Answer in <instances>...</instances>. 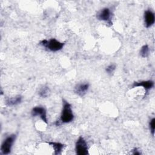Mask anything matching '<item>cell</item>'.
<instances>
[{"instance_id":"1","label":"cell","mask_w":155,"mask_h":155,"mask_svg":"<svg viewBox=\"0 0 155 155\" xmlns=\"http://www.w3.org/2000/svg\"><path fill=\"white\" fill-rule=\"evenodd\" d=\"M74 119V114L71 108V104L65 100L62 99V108L60 116L59 121H57L56 125H59L61 124H67L72 122Z\"/></svg>"},{"instance_id":"2","label":"cell","mask_w":155,"mask_h":155,"mask_svg":"<svg viewBox=\"0 0 155 155\" xmlns=\"http://www.w3.org/2000/svg\"><path fill=\"white\" fill-rule=\"evenodd\" d=\"M39 44L47 50L53 52H56L61 50L64 45V42H60L54 38H51L48 40L43 39Z\"/></svg>"},{"instance_id":"3","label":"cell","mask_w":155,"mask_h":155,"mask_svg":"<svg viewBox=\"0 0 155 155\" xmlns=\"http://www.w3.org/2000/svg\"><path fill=\"white\" fill-rule=\"evenodd\" d=\"M16 134H12L7 136L2 142L1 146V154L4 155L10 153L12 146L16 139Z\"/></svg>"},{"instance_id":"4","label":"cell","mask_w":155,"mask_h":155,"mask_svg":"<svg viewBox=\"0 0 155 155\" xmlns=\"http://www.w3.org/2000/svg\"><path fill=\"white\" fill-rule=\"evenodd\" d=\"M75 151L78 155L88 154V147L86 140L82 136H79L75 143Z\"/></svg>"},{"instance_id":"5","label":"cell","mask_w":155,"mask_h":155,"mask_svg":"<svg viewBox=\"0 0 155 155\" xmlns=\"http://www.w3.org/2000/svg\"><path fill=\"white\" fill-rule=\"evenodd\" d=\"M31 114L33 117L39 116L44 123L46 124H48L47 111L44 107L42 106H36L33 107L31 111Z\"/></svg>"},{"instance_id":"6","label":"cell","mask_w":155,"mask_h":155,"mask_svg":"<svg viewBox=\"0 0 155 155\" xmlns=\"http://www.w3.org/2000/svg\"><path fill=\"white\" fill-rule=\"evenodd\" d=\"M96 18L100 20L106 22L110 25H112L111 22V12L109 8L105 7L102 8L96 15Z\"/></svg>"},{"instance_id":"7","label":"cell","mask_w":155,"mask_h":155,"mask_svg":"<svg viewBox=\"0 0 155 155\" xmlns=\"http://www.w3.org/2000/svg\"><path fill=\"white\" fill-rule=\"evenodd\" d=\"M142 87L145 90V92L147 93L150 90H151L154 87V82L151 80H148V81H142L140 82H134L132 85L131 88H136Z\"/></svg>"},{"instance_id":"8","label":"cell","mask_w":155,"mask_h":155,"mask_svg":"<svg viewBox=\"0 0 155 155\" xmlns=\"http://www.w3.org/2000/svg\"><path fill=\"white\" fill-rule=\"evenodd\" d=\"M144 23L147 28L151 27L155 22V15L151 10H147L144 12Z\"/></svg>"},{"instance_id":"9","label":"cell","mask_w":155,"mask_h":155,"mask_svg":"<svg viewBox=\"0 0 155 155\" xmlns=\"http://www.w3.org/2000/svg\"><path fill=\"white\" fill-rule=\"evenodd\" d=\"M89 84L88 82H83L77 84L74 89V93L80 97H83L88 91L89 88Z\"/></svg>"},{"instance_id":"10","label":"cell","mask_w":155,"mask_h":155,"mask_svg":"<svg viewBox=\"0 0 155 155\" xmlns=\"http://www.w3.org/2000/svg\"><path fill=\"white\" fill-rule=\"evenodd\" d=\"M22 100V97L21 95H17L15 97H8L5 99V105L8 107H13L19 104Z\"/></svg>"},{"instance_id":"11","label":"cell","mask_w":155,"mask_h":155,"mask_svg":"<svg viewBox=\"0 0 155 155\" xmlns=\"http://www.w3.org/2000/svg\"><path fill=\"white\" fill-rule=\"evenodd\" d=\"M50 145H51L54 149V153L56 155L60 154L65 147V145L60 142H47Z\"/></svg>"},{"instance_id":"12","label":"cell","mask_w":155,"mask_h":155,"mask_svg":"<svg viewBox=\"0 0 155 155\" xmlns=\"http://www.w3.org/2000/svg\"><path fill=\"white\" fill-rule=\"evenodd\" d=\"M50 93V88L47 85H44L40 90H39L38 94L41 97H47L49 96Z\"/></svg>"},{"instance_id":"13","label":"cell","mask_w":155,"mask_h":155,"mask_svg":"<svg viewBox=\"0 0 155 155\" xmlns=\"http://www.w3.org/2000/svg\"><path fill=\"white\" fill-rule=\"evenodd\" d=\"M150 48L147 44L143 45L140 50V55L142 58H147L149 55Z\"/></svg>"},{"instance_id":"14","label":"cell","mask_w":155,"mask_h":155,"mask_svg":"<svg viewBox=\"0 0 155 155\" xmlns=\"http://www.w3.org/2000/svg\"><path fill=\"white\" fill-rule=\"evenodd\" d=\"M116 65L114 64H110L109 65H108L106 68H105V71L107 74H111L113 73V72L115 71L116 70Z\"/></svg>"},{"instance_id":"15","label":"cell","mask_w":155,"mask_h":155,"mask_svg":"<svg viewBox=\"0 0 155 155\" xmlns=\"http://www.w3.org/2000/svg\"><path fill=\"white\" fill-rule=\"evenodd\" d=\"M149 127H150V130L151 133L152 134L153 136L154 134V130H155V118H152L150 122H149Z\"/></svg>"},{"instance_id":"16","label":"cell","mask_w":155,"mask_h":155,"mask_svg":"<svg viewBox=\"0 0 155 155\" xmlns=\"http://www.w3.org/2000/svg\"><path fill=\"white\" fill-rule=\"evenodd\" d=\"M133 154H134V155H139V154H140L141 153H140V152L139 151V150H137V148H134L133 150V153H132Z\"/></svg>"}]
</instances>
